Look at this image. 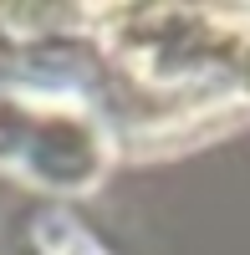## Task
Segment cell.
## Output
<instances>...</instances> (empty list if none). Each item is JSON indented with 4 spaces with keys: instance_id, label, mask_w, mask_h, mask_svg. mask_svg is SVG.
Wrapping results in <instances>:
<instances>
[{
    "instance_id": "cell-1",
    "label": "cell",
    "mask_w": 250,
    "mask_h": 255,
    "mask_svg": "<svg viewBox=\"0 0 250 255\" xmlns=\"http://www.w3.org/2000/svg\"><path fill=\"white\" fill-rule=\"evenodd\" d=\"M92 26L113 67L148 92L184 97L194 113L250 97V20L230 10L113 5L92 10Z\"/></svg>"
},
{
    "instance_id": "cell-3",
    "label": "cell",
    "mask_w": 250,
    "mask_h": 255,
    "mask_svg": "<svg viewBox=\"0 0 250 255\" xmlns=\"http://www.w3.org/2000/svg\"><path fill=\"white\" fill-rule=\"evenodd\" d=\"M20 250L26 255H113V245L87 220L72 215L67 204H51V199L26 209V220H20Z\"/></svg>"
},
{
    "instance_id": "cell-2",
    "label": "cell",
    "mask_w": 250,
    "mask_h": 255,
    "mask_svg": "<svg viewBox=\"0 0 250 255\" xmlns=\"http://www.w3.org/2000/svg\"><path fill=\"white\" fill-rule=\"evenodd\" d=\"M113 143L72 92L0 82V174L36 194H87L108 174Z\"/></svg>"
}]
</instances>
